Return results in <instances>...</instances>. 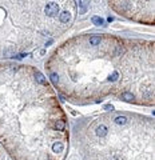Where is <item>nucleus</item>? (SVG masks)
<instances>
[{
  "mask_svg": "<svg viewBox=\"0 0 155 160\" xmlns=\"http://www.w3.org/2000/svg\"><path fill=\"white\" fill-rule=\"evenodd\" d=\"M48 82L74 104L100 103L110 96L154 106L152 40L83 34L59 44L44 64Z\"/></svg>",
  "mask_w": 155,
  "mask_h": 160,
  "instance_id": "nucleus-1",
  "label": "nucleus"
},
{
  "mask_svg": "<svg viewBox=\"0 0 155 160\" xmlns=\"http://www.w3.org/2000/svg\"><path fill=\"white\" fill-rule=\"evenodd\" d=\"M75 16L76 3L71 0H0V59L31 52L63 35Z\"/></svg>",
  "mask_w": 155,
  "mask_h": 160,
  "instance_id": "nucleus-4",
  "label": "nucleus"
},
{
  "mask_svg": "<svg viewBox=\"0 0 155 160\" xmlns=\"http://www.w3.org/2000/svg\"><path fill=\"white\" fill-rule=\"evenodd\" d=\"M67 116L47 77L27 64L0 63V144L13 160H64Z\"/></svg>",
  "mask_w": 155,
  "mask_h": 160,
  "instance_id": "nucleus-2",
  "label": "nucleus"
},
{
  "mask_svg": "<svg viewBox=\"0 0 155 160\" xmlns=\"http://www.w3.org/2000/svg\"><path fill=\"white\" fill-rule=\"evenodd\" d=\"M154 119L134 112H106L78 130L84 160H154Z\"/></svg>",
  "mask_w": 155,
  "mask_h": 160,
  "instance_id": "nucleus-3",
  "label": "nucleus"
},
{
  "mask_svg": "<svg viewBox=\"0 0 155 160\" xmlns=\"http://www.w3.org/2000/svg\"><path fill=\"white\" fill-rule=\"evenodd\" d=\"M112 10L126 19L134 20L147 26H154V5L152 2H108Z\"/></svg>",
  "mask_w": 155,
  "mask_h": 160,
  "instance_id": "nucleus-5",
  "label": "nucleus"
}]
</instances>
